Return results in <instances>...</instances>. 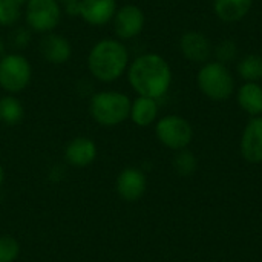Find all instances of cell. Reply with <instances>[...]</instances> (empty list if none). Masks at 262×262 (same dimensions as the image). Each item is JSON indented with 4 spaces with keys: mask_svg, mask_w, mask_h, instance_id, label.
Here are the masks:
<instances>
[{
    "mask_svg": "<svg viewBox=\"0 0 262 262\" xmlns=\"http://www.w3.org/2000/svg\"><path fill=\"white\" fill-rule=\"evenodd\" d=\"M239 149L246 161L252 164L262 163V115L249 120L243 130Z\"/></svg>",
    "mask_w": 262,
    "mask_h": 262,
    "instance_id": "4fadbf2b",
    "label": "cell"
},
{
    "mask_svg": "<svg viewBox=\"0 0 262 262\" xmlns=\"http://www.w3.org/2000/svg\"><path fill=\"white\" fill-rule=\"evenodd\" d=\"M198 89L212 101H226L235 92V77L227 68L220 61H207L201 64L196 74Z\"/></svg>",
    "mask_w": 262,
    "mask_h": 262,
    "instance_id": "277c9868",
    "label": "cell"
},
{
    "mask_svg": "<svg viewBox=\"0 0 262 262\" xmlns=\"http://www.w3.org/2000/svg\"><path fill=\"white\" fill-rule=\"evenodd\" d=\"M236 71L244 81L259 83L262 80V55L247 54L241 57L236 64Z\"/></svg>",
    "mask_w": 262,
    "mask_h": 262,
    "instance_id": "d6986e66",
    "label": "cell"
},
{
    "mask_svg": "<svg viewBox=\"0 0 262 262\" xmlns=\"http://www.w3.org/2000/svg\"><path fill=\"white\" fill-rule=\"evenodd\" d=\"M32 80V66L21 52H6L0 58V89L17 95L28 89Z\"/></svg>",
    "mask_w": 262,
    "mask_h": 262,
    "instance_id": "5b68a950",
    "label": "cell"
},
{
    "mask_svg": "<svg viewBox=\"0 0 262 262\" xmlns=\"http://www.w3.org/2000/svg\"><path fill=\"white\" fill-rule=\"evenodd\" d=\"M172 166L180 177H190L196 172L198 160L189 149H183L175 154L172 160Z\"/></svg>",
    "mask_w": 262,
    "mask_h": 262,
    "instance_id": "ffe728a7",
    "label": "cell"
},
{
    "mask_svg": "<svg viewBox=\"0 0 262 262\" xmlns=\"http://www.w3.org/2000/svg\"><path fill=\"white\" fill-rule=\"evenodd\" d=\"M31 40H32V31L28 26H15L9 34L8 43L15 49L14 52H20L31 45Z\"/></svg>",
    "mask_w": 262,
    "mask_h": 262,
    "instance_id": "cb8c5ba5",
    "label": "cell"
},
{
    "mask_svg": "<svg viewBox=\"0 0 262 262\" xmlns=\"http://www.w3.org/2000/svg\"><path fill=\"white\" fill-rule=\"evenodd\" d=\"M239 49H238V43L235 40L226 38L221 40L215 48H213V55L216 58V61L223 63V64H229L233 63L238 58Z\"/></svg>",
    "mask_w": 262,
    "mask_h": 262,
    "instance_id": "44dd1931",
    "label": "cell"
},
{
    "mask_svg": "<svg viewBox=\"0 0 262 262\" xmlns=\"http://www.w3.org/2000/svg\"><path fill=\"white\" fill-rule=\"evenodd\" d=\"M112 26L115 38L121 41L132 40L143 32L146 26V14L138 5L134 3L118 6L112 18Z\"/></svg>",
    "mask_w": 262,
    "mask_h": 262,
    "instance_id": "ba28073f",
    "label": "cell"
},
{
    "mask_svg": "<svg viewBox=\"0 0 262 262\" xmlns=\"http://www.w3.org/2000/svg\"><path fill=\"white\" fill-rule=\"evenodd\" d=\"M25 21L32 32H54L63 18V8L58 0H29L25 5Z\"/></svg>",
    "mask_w": 262,
    "mask_h": 262,
    "instance_id": "8992f818",
    "label": "cell"
},
{
    "mask_svg": "<svg viewBox=\"0 0 262 262\" xmlns=\"http://www.w3.org/2000/svg\"><path fill=\"white\" fill-rule=\"evenodd\" d=\"M98 155V149L94 140L88 137L72 138L64 149V160L69 166L77 169H84L91 166Z\"/></svg>",
    "mask_w": 262,
    "mask_h": 262,
    "instance_id": "5bb4252c",
    "label": "cell"
},
{
    "mask_svg": "<svg viewBox=\"0 0 262 262\" xmlns=\"http://www.w3.org/2000/svg\"><path fill=\"white\" fill-rule=\"evenodd\" d=\"M40 54L43 60L54 66L66 64L72 57V45L71 41L57 32H48L43 34L40 45H38Z\"/></svg>",
    "mask_w": 262,
    "mask_h": 262,
    "instance_id": "8fae6325",
    "label": "cell"
},
{
    "mask_svg": "<svg viewBox=\"0 0 262 262\" xmlns=\"http://www.w3.org/2000/svg\"><path fill=\"white\" fill-rule=\"evenodd\" d=\"M236 101L239 107L250 117L262 115V86L259 83L244 81L236 91Z\"/></svg>",
    "mask_w": 262,
    "mask_h": 262,
    "instance_id": "e0dca14e",
    "label": "cell"
},
{
    "mask_svg": "<svg viewBox=\"0 0 262 262\" xmlns=\"http://www.w3.org/2000/svg\"><path fill=\"white\" fill-rule=\"evenodd\" d=\"M80 2L81 0H75V2H68L64 5H61L63 14H66L69 17H80Z\"/></svg>",
    "mask_w": 262,
    "mask_h": 262,
    "instance_id": "d4e9b609",
    "label": "cell"
},
{
    "mask_svg": "<svg viewBox=\"0 0 262 262\" xmlns=\"http://www.w3.org/2000/svg\"><path fill=\"white\" fill-rule=\"evenodd\" d=\"M126 75L137 95L154 100L163 98L169 92L173 80L169 61L157 52H146L135 57L129 63Z\"/></svg>",
    "mask_w": 262,
    "mask_h": 262,
    "instance_id": "6da1fadb",
    "label": "cell"
},
{
    "mask_svg": "<svg viewBox=\"0 0 262 262\" xmlns=\"http://www.w3.org/2000/svg\"><path fill=\"white\" fill-rule=\"evenodd\" d=\"M158 100L149 98V97H137L130 104V114L129 118L132 123L138 127H147L158 120Z\"/></svg>",
    "mask_w": 262,
    "mask_h": 262,
    "instance_id": "2e32d148",
    "label": "cell"
},
{
    "mask_svg": "<svg viewBox=\"0 0 262 262\" xmlns=\"http://www.w3.org/2000/svg\"><path fill=\"white\" fill-rule=\"evenodd\" d=\"M20 255V244L11 235L0 236V262H15Z\"/></svg>",
    "mask_w": 262,
    "mask_h": 262,
    "instance_id": "603a6c76",
    "label": "cell"
},
{
    "mask_svg": "<svg viewBox=\"0 0 262 262\" xmlns=\"http://www.w3.org/2000/svg\"><path fill=\"white\" fill-rule=\"evenodd\" d=\"M3 181H5V170H3V166L0 164V186L3 184Z\"/></svg>",
    "mask_w": 262,
    "mask_h": 262,
    "instance_id": "4316f807",
    "label": "cell"
},
{
    "mask_svg": "<svg viewBox=\"0 0 262 262\" xmlns=\"http://www.w3.org/2000/svg\"><path fill=\"white\" fill-rule=\"evenodd\" d=\"M5 54H6V43H5V40L0 37V58H2Z\"/></svg>",
    "mask_w": 262,
    "mask_h": 262,
    "instance_id": "484cf974",
    "label": "cell"
},
{
    "mask_svg": "<svg viewBox=\"0 0 262 262\" xmlns=\"http://www.w3.org/2000/svg\"><path fill=\"white\" fill-rule=\"evenodd\" d=\"M130 104L132 100L124 92L114 89L98 91L89 100V114L97 124L114 127L129 118Z\"/></svg>",
    "mask_w": 262,
    "mask_h": 262,
    "instance_id": "3957f363",
    "label": "cell"
},
{
    "mask_svg": "<svg viewBox=\"0 0 262 262\" xmlns=\"http://www.w3.org/2000/svg\"><path fill=\"white\" fill-rule=\"evenodd\" d=\"M60 2V5H64V3H68V2H75V0H58Z\"/></svg>",
    "mask_w": 262,
    "mask_h": 262,
    "instance_id": "f1b7e54d",
    "label": "cell"
},
{
    "mask_svg": "<svg viewBox=\"0 0 262 262\" xmlns=\"http://www.w3.org/2000/svg\"><path fill=\"white\" fill-rule=\"evenodd\" d=\"M129 63V49L118 38H101L95 41L86 60L89 74L100 83H112L121 78L127 72Z\"/></svg>",
    "mask_w": 262,
    "mask_h": 262,
    "instance_id": "7a4b0ae2",
    "label": "cell"
},
{
    "mask_svg": "<svg viewBox=\"0 0 262 262\" xmlns=\"http://www.w3.org/2000/svg\"><path fill=\"white\" fill-rule=\"evenodd\" d=\"M155 135L158 141L172 150L187 149L193 140L192 124L181 115H164L155 123Z\"/></svg>",
    "mask_w": 262,
    "mask_h": 262,
    "instance_id": "52a82bcc",
    "label": "cell"
},
{
    "mask_svg": "<svg viewBox=\"0 0 262 262\" xmlns=\"http://www.w3.org/2000/svg\"><path fill=\"white\" fill-rule=\"evenodd\" d=\"M25 118V107L21 101L11 94L0 97V123L5 126H17Z\"/></svg>",
    "mask_w": 262,
    "mask_h": 262,
    "instance_id": "ac0fdd59",
    "label": "cell"
},
{
    "mask_svg": "<svg viewBox=\"0 0 262 262\" xmlns=\"http://www.w3.org/2000/svg\"><path fill=\"white\" fill-rule=\"evenodd\" d=\"M117 9V0H81L80 18L89 26L101 28L112 23Z\"/></svg>",
    "mask_w": 262,
    "mask_h": 262,
    "instance_id": "7c38bea8",
    "label": "cell"
},
{
    "mask_svg": "<svg viewBox=\"0 0 262 262\" xmlns=\"http://www.w3.org/2000/svg\"><path fill=\"white\" fill-rule=\"evenodd\" d=\"M21 6L11 0H0V26H15L21 18Z\"/></svg>",
    "mask_w": 262,
    "mask_h": 262,
    "instance_id": "7402d4cb",
    "label": "cell"
},
{
    "mask_svg": "<svg viewBox=\"0 0 262 262\" xmlns=\"http://www.w3.org/2000/svg\"><path fill=\"white\" fill-rule=\"evenodd\" d=\"M180 51L192 63L204 64L213 55V46L209 37L200 31H186L180 37Z\"/></svg>",
    "mask_w": 262,
    "mask_h": 262,
    "instance_id": "9c48e42d",
    "label": "cell"
},
{
    "mask_svg": "<svg viewBox=\"0 0 262 262\" xmlns=\"http://www.w3.org/2000/svg\"><path fill=\"white\" fill-rule=\"evenodd\" d=\"M115 189L123 201L135 203L147 190V178L143 170L137 167H127L121 170L115 181Z\"/></svg>",
    "mask_w": 262,
    "mask_h": 262,
    "instance_id": "30bf717a",
    "label": "cell"
},
{
    "mask_svg": "<svg viewBox=\"0 0 262 262\" xmlns=\"http://www.w3.org/2000/svg\"><path fill=\"white\" fill-rule=\"evenodd\" d=\"M11 2H14V3H17V5H20V6H25L29 0H11Z\"/></svg>",
    "mask_w": 262,
    "mask_h": 262,
    "instance_id": "83f0119b",
    "label": "cell"
},
{
    "mask_svg": "<svg viewBox=\"0 0 262 262\" xmlns=\"http://www.w3.org/2000/svg\"><path fill=\"white\" fill-rule=\"evenodd\" d=\"M252 6L253 0H213L215 15L227 25H233L246 18Z\"/></svg>",
    "mask_w": 262,
    "mask_h": 262,
    "instance_id": "9a60e30c",
    "label": "cell"
}]
</instances>
